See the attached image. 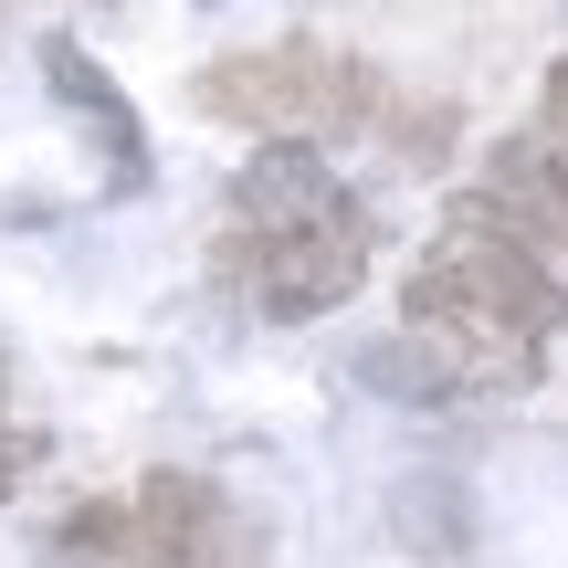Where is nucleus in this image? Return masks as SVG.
I'll return each instance as SVG.
<instances>
[{
	"mask_svg": "<svg viewBox=\"0 0 568 568\" xmlns=\"http://www.w3.org/2000/svg\"><path fill=\"white\" fill-rule=\"evenodd\" d=\"M400 326H422L453 358L464 400H506V389H537L548 347L568 337V264H548L537 243H516L485 201H453L432 253L400 284Z\"/></svg>",
	"mask_w": 568,
	"mask_h": 568,
	"instance_id": "obj_1",
	"label": "nucleus"
},
{
	"mask_svg": "<svg viewBox=\"0 0 568 568\" xmlns=\"http://www.w3.org/2000/svg\"><path fill=\"white\" fill-rule=\"evenodd\" d=\"M63 568H264V527L222 474H138L105 506H74L53 537Z\"/></svg>",
	"mask_w": 568,
	"mask_h": 568,
	"instance_id": "obj_2",
	"label": "nucleus"
},
{
	"mask_svg": "<svg viewBox=\"0 0 568 568\" xmlns=\"http://www.w3.org/2000/svg\"><path fill=\"white\" fill-rule=\"evenodd\" d=\"M368 253H379V222L358 211V190H337L326 211H295V222H222L211 284L264 326H316L368 284Z\"/></svg>",
	"mask_w": 568,
	"mask_h": 568,
	"instance_id": "obj_3",
	"label": "nucleus"
},
{
	"mask_svg": "<svg viewBox=\"0 0 568 568\" xmlns=\"http://www.w3.org/2000/svg\"><path fill=\"white\" fill-rule=\"evenodd\" d=\"M190 105L243 138H358V126L389 116V84L368 74L337 42H253V53H222L190 74Z\"/></svg>",
	"mask_w": 568,
	"mask_h": 568,
	"instance_id": "obj_4",
	"label": "nucleus"
},
{
	"mask_svg": "<svg viewBox=\"0 0 568 568\" xmlns=\"http://www.w3.org/2000/svg\"><path fill=\"white\" fill-rule=\"evenodd\" d=\"M32 53H42V84H53V105L105 148V190H116V201H138V190H148V126H138V105L116 95V74H105V63L84 53L74 32H42Z\"/></svg>",
	"mask_w": 568,
	"mask_h": 568,
	"instance_id": "obj_5",
	"label": "nucleus"
},
{
	"mask_svg": "<svg viewBox=\"0 0 568 568\" xmlns=\"http://www.w3.org/2000/svg\"><path fill=\"white\" fill-rule=\"evenodd\" d=\"M474 201H485L516 243H537L548 264H568V169H558V148L537 138V126H527V138H495Z\"/></svg>",
	"mask_w": 568,
	"mask_h": 568,
	"instance_id": "obj_6",
	"label": "nucleus"
},
{
	"mask_svg": "<svg viewBox=\"0 0 568 568\" xmlns=\"http://www.w3.org/2000/svg\"><path fill=\"white\" fill-rule=\"evenodd\" d=\"M389 527H400V548L422 568H474V506L453 474H410L400 495H389Z\"/></svg>",
	"mask_w": 568,
	"mask_h": 568,
	"instance_id": "obj_7",
	"label": "nucleus"
},
{
	"mask_svg": "<svg viewBox=\"0 0 568 568\" xmlns=\"http://www.w3.org/2000/svg\"><path fill=\"white\" fill-rule=\"evenodd\" d=\"M42 453H53V432H42V422H11V410H0V506H11V495L42 474Z\"/></svg>",
	"mask_w": 568,
	"mask_h": 568,
	"instance_id": "obj_8",
	"label": "nucleus"
},
{
	"mask_svg": "<svg viewBox=\"0 0 568 568\" xmlns=\"http://www.w3.org/2000/svg\"><path fill=\"white\" fill-rule=\"evenodd\" d=\"M537 138L558 148V169H568V63H548V95H537Z\"/></svg>",
	"mask_w": 568,
	"mask_h": 568,
	"instance_id": "obj_9",
	"label": "nucleus"
},
{
	"mask_svg": "<svg viewBox=\"0 0 568 568\" xmlns=\"http://www.w3.org/2000/svg\"><path fill=\"white\" fill-rule=\"evenodd\" d=\"M11 389H21V358H11V337H0V410H11Z\"/></svg>",
	"mask_w": 568,
	"mask_h": 568,
	"instance_id": "obj_10",
	"label": "nucleus"
},
{
	"mask_svg": "<svg viewBox=\"0 0 568 568\" xmlns=\"http://www.w3.org/2000/svg\"><path fill=\"white\" fill-rule=\"evenodd\" d=\"M95 11H116V0H95Z\"/></svg>",
	"mask_w": 568,
	"mask_h": 568,
	"instance_id": "obj_11",
	"label": "nucleus"
}]
</instances>
